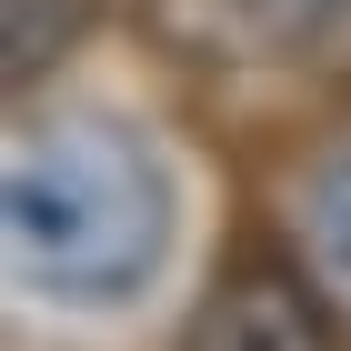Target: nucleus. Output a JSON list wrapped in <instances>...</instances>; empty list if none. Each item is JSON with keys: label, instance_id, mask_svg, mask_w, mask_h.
Returning <instances> with one entry per match:
<instances>
[{"label": "nucleus", "instance_id": "obj_1", "mask_svg": "<svg viewBox=\"0 0 351 351\" xmlns=\"http://www.w3.org/2000/svg\"><path fill=\"white\" fill-rule=\"evenodd\" d=\"M10 281L60 311H121L171 261V171L110 110H60L10 141L0 181Z\"/></svg>", "mask_w": 351, "mask_h": 351}, {"label": "nucleus", "instance_id": "obj_3", "mask_svg": "<svg viewBox=\"0 0 351 351\" xmlns=\"http://www.w3.org/2000/svg\"><path fill=\"white\" fill-rule=\"evenodd\" d=\"M191 21L251 60H311L351 40V0H191Z\"/></svg>", "mask_w": 351, "mask_h": 351}, {"label": "nucleus", "instance_id": "obj_4", "mask_svg": "<svg viewBox=\"0 0 351 351\" xmlns=\"http://www.w3.org/2000/svg\"><path fill=\"white\" fill-rule=\"evenodd\" d=\"M301 221H311V251H322V261L351 281V151H331V161L311 171V191H301Z\"/></svg>", "mask_w": 351, "mask_h": 351}, {"label": "nucleus", "instance_id": "obj_2", "mask_svg": "<svg viewBox=\"0 0 351 351\" xmlns=\"http://www.w3.org/2000/svg\"><path fill=\"white\" fill-rule=\"evenodd\" d=\"M191 351H341L322 322V301L281 281V271H241V281H221L201 301V322H191Z\"/></svg>", "mask_w": 351, "mask_h": 351}, {"label": "nucleus", "instance_id": "obj_5", "mask_svg": "<svg viewBox=\"0 0 351 351\" xmlns=\"http://www.w3.org/2000/svg\"><path fill=\"white\" fill-rule=\"evenodd\" d=\"M71 30H81V0H10V81H30Z\"/></svg>", "mask_w": 351, "mask_h": 351}]
</instances>
